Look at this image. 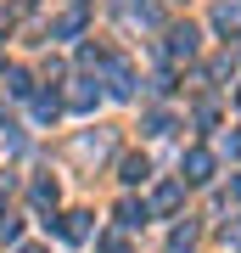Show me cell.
<instances>
[{
    "label": "cell",
    "instance_id": "4fadbf2b",
    "mask_svg": "<svg viewBox=\"0 0 241 253\" xmlns=\"http://www.w3.org/2000/svg\"><path fill=\"white\" fill-rule=\"evenodd\" d=\"M236 107H241V90H236Z\"/></svg>",
    "mask_w": 241,
    "mask_h": 253
},
{
    "label": "cell",
    "instance_id": "30bf717a",
    "mask_svg": "<svg viewBox=\"0 0 241 253\" xmlns=\"http://www.w3.org/2000/svg\"><path fill=\"white\" fill-rule=\"evenodd\" d=\"M6 84H11V90L23 96V90H28V73H23V68H6Z\"/></svg>",
    "mask_w": 241,
    "mask_h": 253
},
{
    "label": "cell",
    "instance_id": "5b68a950",
    "mask_svg": "<svg viewBox=\"0 0 241 253\" xmlns=\"http://www.w3.org/2000/svg\"><path fill=\"white\" fill-rule=\"evenodd\" d=\"M118 219H124V225H146V203H124Z\"/></svg>",
    "mask_w": 241,
    "mask_h": 253
},
{
    "label": "cell",
    "instance_id": "277c9868",
    "mask_svg": "<svg viewBox=\"0 0 241 253\" xmlns=\"http://www.w3.org/2000/svg\"><path fill=\"white\" fill-rule=\"evenodd\" d=\"M146 174H152V163H146V158H129V163H124V180H129V186L146 180Z\"/></svg>",
    "mask_w": 241,
    "mask_h": 253
},
{
    "label": "cell",
    "instance_id": "7c38bea8",
    "mask_svg": "<svg viewBox=\"0 0 241 253\" xmlns=\"http://www.w3.org/2000/svg\"><path fill=\"white\" fill-rule=\"evenodd\" d=\"M23 253H39V248H23Z\"/></svg>",
    "mask_w": 241,
    "mask_h": 253
},
{
    "label": "cell",
    "instance_id": "7a4b0ae2",
    "mask_svg": "<svg viewBox=\"0 0 241 253\" xmlns=\"http://www.w3.org/2000/svg\"><path fill=\"white\" fill-rule=\"evenodd\" d=\"M197 51V28H174L169 34V56H191Z\"/></svg>",
    "mask_w": 241,
    "mask_h": 253
},
{
    "label": "cell",
    "instance_id": "9c48e42d",
    "mask_svg": "<svg viewBox=\"0 0 241 253\" xmlns=\"http://www.w3.org/2000/svg\"><path fill=\"white\" fill-rule=\"evenodd\" d=\"M34 203H39V208H51V203H56V186H51V180H39V186H34Z\"/></svg>",
    "mask_w": 241,
    "mask_h": 253
},
{
    "label": "cell",
    "instance_id": "6da1fadb",
    "mask_svg": "<svg viewBox=\"0 0 241 253\" xmlns=\"http://www.w3.org/2000/svg\"><path fill=\"white\" fill-rule=\"evenodd\" d=\"M207 174H213V152H202V146H197V152L185 158V180H207Z\"/></svg>",
    "mask_w": 241,
    "mask_h": 253
},
{
    "label": "cell",
    "instance_id": "52a82bcc",
    "mask_svg": "<svg viewBox=\"0 0 241 253\" xmlns=\"http://www.w3.org/2000/svg\"><path fill=\"white\" fill-rule=\"evenodd\" d=\"M191 242H197V225H179V231H174V253H185Z\"/></svg>",
    "mask_w": 241,
    "mask_h": 253
},
{
    "label": "cell",
    "instance_id": "3957f363",
    "mask_svg": "<svg viewBox=\"0 0 241 253\" xmlns=\"http://www.w3.org/2000/svg\"><path fill=\"white\" fill-rule=\"evenodd\" d=\"M84 219H90V214H68V219H62V236H68V242H84V236H90Z\"/></svg>",
    "mask_w": 241,
    "mask_h": 253
},
{
    "label": "cell",
    "instance_id": "ba28073f",
    "mask_svg": "<svg viewBox=\"0 0 241 253\" xmlns=\"http://www.w3.org/2000/svg\"><path fill=\"white\" fill-rule=\"evenodd\" d=\"M213 23H219V28H236V23H241V11H236V6H219V11H213Z\"/></svg>",
    "mask_w": 241,
    "mask_h": 253
},
{
    "label": "cell",
    "instance_id": "5bb4252c",
    "mask_svg": "<svg viewBox=\"0 0 241 253\" xmlns=\"http://www.w3.org/2000/svg\"><path fill=\"white\" fill-rule=\"evenodd\" d=\"M236 152H241V135H236Z\"/></svg>",
    "mask_w": 241,
    "mask_h": 253
},
{
    "label": "cell",
    "instance_id": "8992f818",
    "mask_svg": "<svg viewBox=\"0 0 241 253\" xmlns=\"http://www.w3.org/2000/svg\"><path fill=\"white\" fill-rule=\"evenodd\" d=\"M73 107H79V113H84V107H96V90H90L84 79H79V90H73Z\"/></svg>",
    "mask_w": 241,
    "mask_h": 253
},
{
    "label": "cell",
    "instance_id": "8fae6325",
    "mask_svg": "<svg viewBox=\"0 0 241 253\" xmlns=\"http://www.w3.org/2000/svg\"><path fill=\"white\" fill-rule=\"evenodd\" d=\"M11 6H34V0H11Z\"/></svg>",
    "mask_w": 241,
    "mask_h": 253
}]
</instances>
